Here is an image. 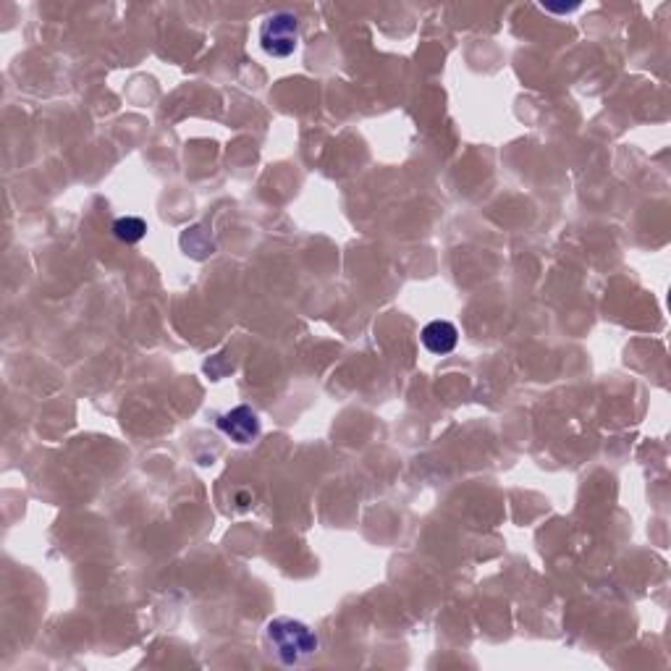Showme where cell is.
I'll list each match as a JSON object with an SVG mask.
<instances>
[{
	"label": "cell",
	"instance_id": "obj_2",
	"mask_svg": "<svg viewBox=\"0 0 671 671\" xmlns=\"http://www.w3.org/2000/svg\"><path fill=\"white\" fill-rule=\"evenodd\" d=\"M299 42V21L289 11H278L268 16L260 27V45L268 56L286 58L297 50Z\"/></svg>",
	"mask_w": 671,
	"mask_h": 671
},
{
	"label": "cell",
	"instance_id": "obj_3",
	"mask_svg": "<svg viewBox=\"0 0 671 671\" xmlns=\"http://www.w3.org/2000/svg\"><path fill=\"white\" fill-rule=\"evenodd\" d=\"M218 430H221L223 436H229L231 441L244 446V443H252L260 436V417H257V412L252 407L239 404L231 412L218 415Z\"/></svg>",
	"mask_w": 671,
	"mask_h": 671
},
{
	"label": "cell",
	"instance_id": "obj_5",
	"mask_svg": "<svg viewBox=\"0 0 671 671\" xmlns=\"http://www.w3.org/2000/svg\"><path fill=\"white\" fill-rule=\"evenodd\" d=\"M145 234H147V223L142 221V218H137V215H126V218H118V221L113 223V236H116L118 242L137 244L145 239Z\"/></svg>",
	"mask_w": 671,
	"mask_h": 671
},
{
	"label": "cell",
	"instance_id": "obj_1",
	"mask_svg": "<svg viewBox=\"0 0 671 671\" xmlns=\"http://www.w3.org/2000/svg\"><path fill=\"white\" fill-rule=\"evenodd\" d=\"M265 640L281 664L294 666L318 651V635L297 619H273L265 627Z\"/></svg>",
	"mask_w": 671,
	"mask_h": 671
},
{
	"label": "cell",
	"instance_id": "obj_4",
	"mask_svg": "<svg viewBox=\"0 0 671 671\" xmlns=\"http://www.w3.org/2000/svg\"><path fill=\"white\" fill-rule=\"evenodd\" d=\"M422 344L430 354H449L457 349L459 331L449 320H433L422 328Z\"/></svg>",
	"mask_w": 671,
	"mask_h": 671
}]
</instances>
